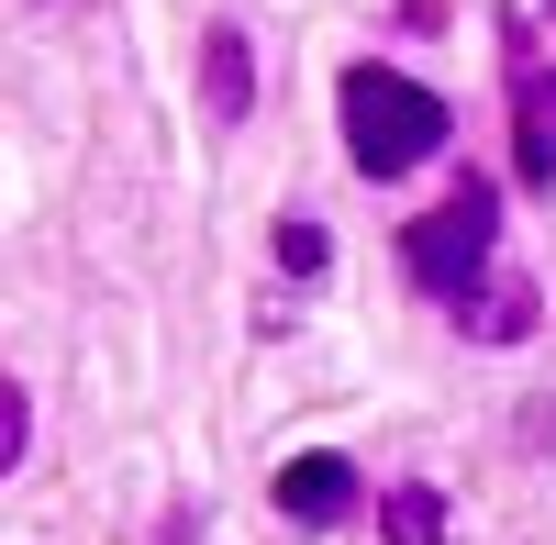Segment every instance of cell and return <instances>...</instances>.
Masks as SVG:
<instances>
[{
	"label": "cell",
	"mask_w": 556,
	"mask_h": 545,
	"mask_svg": "<svg viewBox=\"0 0 556 545\" xmlns=\"http://www.w3.org/2000/svg\"><path fill=\"white\" fill-rule=\"evenodd\" d=\"M334 101H345V156H356L367 178H412V167H424L445 134H456V112L434 101V89H424V78H401V67H379V56L345 67Z\"/></svg>",
	"instance_id": "6da1fadb"
},
{
	"label": "cell",
	"mask_w": 556,
	"mask_h": 545,
	"mask_svg": "<svg viewBox=\"0 0 556 545\" xmlns=\"http://www.w3.org/2000/svg\"><path fill=\"white\" fill-rule=\"evenodd\" d=\"M490 256H501V190H490V178H456V190L401 235L412 290H434V301H456V312L490 290Z\"/></svg>",
	"instance_id": "7a4b0ae2"
},
{
	"label": "cell",
	"mask_w": 556,
	"mask_h": 545,
	"mask_svg": "<svg viewBox=\"0 0 556 545\" xmlns=\"http://www.w3.org/2000/svg\"><path fill=\"white\" fill-rule=\"evenodd\" d=\"M267 502L290 512V523H345V512H356V468H345V457H323V445H312V457H278Z\"/></svg>",
	"instance_id": "3957f363"
},
{
	"label": "cell",
	"mask_w": 556,
	"mask_h": 545,
	"mask_svg": "<svg viewBox=\"0 0 556 545\" xmlns=\"http://www.w3.org/2000/svg\"><path fill=\"white\" fill-rule=\"evenodd\" d=\"M513 145H523V178L556 190V67L513 56Z\"/></svg>",
	"instance_id": "277c9868"
},
{
	"label": "cell",
	"mask_w": 556,
	"mask_h": 545,
	"mask_svg": "<svg viewBox=\"0 0 556 545\" xmlns=\"http://www.w3.org/2000/svg\"><path fill=\"white\" fill-rule=\"evenodd\" d=\"M201 101H212V123H245V112H256V45H245L235 23L201 34Z\"/></svg>",
	"instance_id": "5b68a950"
},
{
	"label": "cell",
	"mask_w": 556,
	"mask_h": 545,
	"mask_svg": "<svg viewBox=\"0 0 556 545\" xmlns=\"http://www.w3.org/2000/svg\"><path fill=\"white\" fill-rule=\"evenodd\" d=\"M456 324H468L479 345H523V334H534V290H523V279H490L468 312H456Z\"/></svg>",
	"instance_id": "8992f818"
},
{
	"label": "cell",
	"mask_w": 556,
	"mask_h": 545,
	"mask_svg": "<svg viewBox=\"0 0 556 545\" xmlns=\"http://www.w3.org/2000/svg\"><path fill=\"white\" fill-rule=\"evenodd\" d=\"M379 534L390 545H445V490L434 479H401L390 502H379Z\"/></svg>",
	"instance_id": "52a82bcc"
},
{
	"label": "cell",
	"mask_w": 556,
	"mask_h": 545,
	"mask_svg": "<svg viewBox=\"0 0 556 545\" xmlns=\"http://www.w3.org/2000/svg\"><path fill=\"white\" fill-rule=\"evenodd\" d=\"M267 245H278V267H290V279H323V223H312V212H278Z\"/></svg>",
	"instance_id": "ba28073f"
},
{
	"label": "cell",
	"mask_w": 556,
	"mask_h": 545,
	"mask_svg": "<svg viewBox=\"0 0 556 545\" xmlns=\"http://www.w3.org/2000/svg\"><path fill=\"white\" fill-rule=\"evenodd\" d=\"M23 434H34V413H23V379H0V468H23Z\"/></svg>",
	"instance_id": "9c48e42d"
}]
</instances>
